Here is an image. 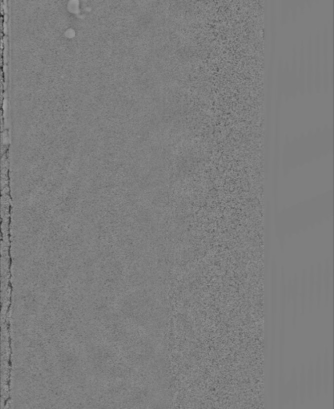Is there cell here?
Listing matches in <instances>:
<instances>
[{
  "label": "cell",
  "instance_id": "ba28073f",
  "mask_svg": "<svg viewBox=\"0 0 334 409\" xmlns=\"http://www.w3.org/2000/svg\"><path fill=\"white\" fill-rule=\"evenodd\" d=\"M298 402L303 405L307 400L306 366L301 364L298 372Z\"/></svg>",
  "mask_w": 334,
  "mask_h": 409
},
{
  "label": "cell",
  "instance_id": "6da1fadb",
  "mask_svg": "<svg viewBox=\"0 0 334 409\" xmlns=\"http://www.w3.org/2000/svg\"><path fill=\"white\" fill-rule=\"evenodd\" d=\"M284 393H285L284 399H285V403H289L291 402L293 408L297 407L299 397L298 372H297V368L295 366L293 367L291 379L285 387Z\"/></svg>",
  "mask_w": 334,
  "mask_h": 409
},
{
  "label": "cell",
  "instance_id": "52a82bcc",
  "mask_svg": "<svg viewBox=\"0 0 334 409\" xmlns=\"http://www.w3.org/2000/svg\"><path fill=\"white\" fill-rule=\"evenodd\" d=\"M307 399L312 401L315 396L314 363L310 360L306 368Z\"/></svg>",
  "mask_w": 334,
  "mask_h": 409
},
{
  "label": "cell",
  "instance_id": "3957f363",
  "mask_svg": "<svg viewBox=\"0 0 334 409\" xmlns=\"http://www.w3.org/2000/svg\"><path fill=\"white\" fill-rule=\"evenodd\" d=\"M332 265L329 259H326L323 265V294L324 296V302L328 306L332 290Z\"/></svg>",
  "mask_w": 334,
  "mask_h": 409
},
{
  "label": "cell",
  "instance_id": "30bf717a",
  "mask_svg": "<svg viewBox=\"0 0 334 409\" xmlns=\"http://www.w3.org/2000/svg\"><path fill=\"white\" fill-rule=\"evenodd\" d=\"M314 363L315 396L320 397L322 393V371L320 355H317Z\"/></svg>",
  "mask_w": 334,
  "mask_h": 409
},
{
  "label": "cell",
  "instance_id": "7a4b0ae2",
  "mask_svg": "<svg viewBox=\"0 0 334 409\" xmlns=\"http://www.w3.org/2000/svg\"><path fill=\"white\" fill-rule=\"evenodd\" d=\"M321 371H322V391H324L325 395H328L332 384V361L328 350L324 352V358L321 362Z\"/></svg>",
  "mask_w": 334,
  "mask_h": 409
},
{
  "label": "cell",
  "instance_id": "8992f818",
  "mask_svg": "<svg viewBox=\"0 0 334 409\" xmlns=\"http://www.w3.org/2000/svg\"><path fill=\"white\" fill-rule=\"evenodd\" d=\"M290 302H292L293 307V326H296L297 323V310L299 306V276L294 274L292 278V292Z\"/></svg>",
  "mask_w": 334,
  "mask_h": 409
},
{
  "label": "cell",
  "instance_id": "5b68a950",
  "mask_svg": "<svg viewBox=\"0 0 334 409\" xmlns=\"http://www.w3.org/2000/svg\"><path fill=\"white\" fill-rule=\"evenodd\" d=\"M323 296V264L318 263L315 270V300L317 309H320Z\"/></svg>",
  "mask_w": 334,
  "mask_h": 409
},
{
  "label": "cell",
  "instance_id": "277c9868",
  "mask_svg": "<svg viewBox=\"0 0 334 409\" xmlns=\"http://www.w3.org/2000/svg\"><path fill=\"white\" fill-rule=\"evenodd\" d=\"M307 279H308V271L305 269L301 272V278H299V305L301 307V315H304L307 306V298H308Z\"/></svg>",
  "mask_w": 334,
  "mask_h": 409
},
{
  "label": "cell",
  "instance_id": "9c48e42d",
  "mask_svg": "<svg viewBox=\"0 0 334 409\" xmlns=\"http://www.w3.org/2000/svg\"><path fill=\"white\" fill-rule=\"evenodd\" d=\"M307 289H308V298L307 303L309 305V311L313 310L315 302V269L314 266H311L308 272L307 279Z\"/></svg>",
  "mask_w": 334,
  "mask_h": 409
}]
</instances>
